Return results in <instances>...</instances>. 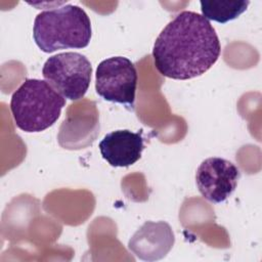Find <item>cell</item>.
Segmentation results:
<instances>
[{"mask_svg":"<svg viewBox=\"0 0 262 262\" xmlns=\"http://www.w3.org/2000/svg\"><path fill=\"white\" fill-rule=\"evenodd\" d=\"M220 53V41L211 23L189 10L179 12L166 25L152 48L158 72L174 80H188L205 74Z\"/></svg>","mask_w":262,"mask_h":262,"instance_id":"obj_1","label":"cell"},{"mask_svg":"<svg viewBox=\"0 0 262 262\" xmlns=\"http://www.w3.org/2000/svg\"><path fill=\"white\" fill-rule=\"evenodd\" d=\"M91 21L85 10L67 4L37 14L33 37L37 46L46 53L58 49L84 48L91 39Z\"/></svg>","mask_w":262,"mask_h":262,"instance_id":"obj_2","label":"cell"},{"mask_svg":"<svg viewBox=\"0 0 262 262\" xmlns=\"http://www.w3.org/2000/svg\"><path fill=\"white\" fill-rule=\"evenodd\" d=\"M66 99L45 80L27 79L13 92L10 111L15 125L28 133L41 132L59 118Z\"/></svg>","mask_w":262,"mask_h":262,"instance_id":"obj_3","label":"cell"},{"mask_svg":"<svg viewBox=\"0 0 262 262\" xmlns=\"http://www.w3.org/2000/svg\"><path fill=\"white\" fill-rule=\"evenodd\" d=\"M91 74L90 61L78 52H61L50 56L42 68L45 81L70 100H78L86 94Z\"/></svg>","mask_w":262,"mask_h":262,"instance_id":"obj_4","label":"cell"},{"mask_svg":"<svg viewBox=\"0 0 262 262\" xmlns=\"http://www.w3.org/2000/svg\"><path fill=\"white\" fill-rule=\"evenodd\" d=\"M134 63L124 56H113L100 61L95 74L96 93L106 101L134 106L137 87Z\"/></svg>","mask_w":262,"mask_h":262,"instance_id":"obj_5","label":"cell"},{"mask_svg":"<svg viewBox=\"0 0 262 262\" xmlns=\"http://www.w3.org/2000/svg\"><path fill=\"white\" fill-rule=\"evenodd\" d=\"M239 177L241 172L233 163L218 157L204 160L195 172L200 193L214 204L226 201L233 193Z\"/></svg>","mask_w":262,"mask_h":262,"instance_id":"obj_6","label":"cell"},{"mask_svg":"<svg viewBox=\"0 0 262 262\" xmlns=\"http://www.w3.org/2000/svg\"><path fill=\"white\" fill-rule=\"evenodd\" d=\"M174 242V233L167 222L146 221L129 239L128 248L141 260L156 261L169 253Z\"/></svg>","mask_w":262,"mask_h":262,"instance_id":"obj_7","label":"cell"},{"mask_svg":"<svg viewBox=\"0 0 262 262\" xmlns=\"http://www.w3.org/2000/svg\"><path fill=\"white\" fill-rule=\"evenodd\" d=\"M102 158L113 167H129L135 164L144 149L140 132L116 130L107 133L99 142Z\"/></svg>","mask_w":262,"mask_h":262,"instance_id":"obj_8","label":"cell"},{"mask_svg":"<svg viewBox=\"0 0 262 262\" xmlns=\"http://www.w3.org/2000/svg\"><path fill=\"white\" fill-rule=\"evenodd\" d=\"M201 11L202 15L208 20H214L220 24H225L235 19L245 12L250 4V1H231V0H202Z\"/></svg>","mask_w":262,"mask_h":262,"instance_id":"obj_9","label":"cell"}]
</instances>
